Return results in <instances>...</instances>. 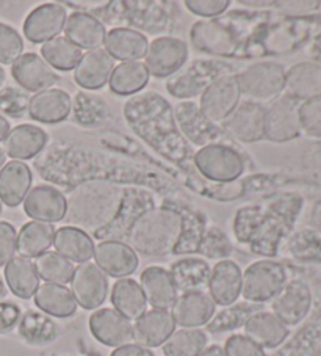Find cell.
<instances>
[{
    "mask_svg": "<svg viewBox=\"0 0 321 356\" xmlns=\"http://www.w3.org/2000/svg\"><path fill=\"white\" fill-rule=\"evenodd\" d=\"M182 234V216L177 209L157 207L141 212L129 228V242L135 253L163 256L172 253Z\"/></svg>",
    "mask_w": 321,
    "mask_h": 356,
    "instance_id": "6da1fadb",
    "label": "cell"
},
{
    "mask_svg": "<svg viewBox=\"0 0 321 356\" xmlns=\"http://www.w3.org/2000/svg\"><path fill=\"white\" fill-rule=\"evenodd\" d=\"M122 196L118 187L90 184L79 187L71 195L66 216L72 223L83 228H99L120 212Z\"/></svg>",
    "mask_w": 321,
    "mask_h": 356,
    "instance_id": "7a4b0ae2",
    "label": "cell"
},
{
    "mask_svg": "<svg viewBox=\"0 0 321 356\" xmlns=\"http://www.w3.org/2000/svg\"><path fill=\"white\" fill-rule=\"evenodd\" d=\"M240 93L251 102H265L276 97L286 85L282 66L271 61H261L246 67L236 76Z\"/></svg>",
    "mask_w": 321,
    "mask_h": 356,
    "instance_id": "3957f363",
    "label": "cell"
},
{
    "mask_svg": "<svg viewBox=\"0 0 321 356\" xmlns=\"http://www.w3.org/2000/svg\"><path fill=\"white\" fill-rule=\"evenodd\" d=\"M286 280V268L279 262L257 261L245 270L242 296L248 303L270 302L282 291Z\"/></svg>",
    "mask_w": 321,
    "mask_h": 356,
    "instance_id": "277c9868",
    "label": "cell"
},
{
    "mask_svg": "<svg viewBox=\"0 0 321 356\" xmlns=\"http://www.w3.org/2000/svg\"><path fill=\"white\" fill-rule=\"evenodd\" d=\"M195 165L199 173L215 182H231L243 175L245 161L237 149L223 143H210L196 152Z\"/></svg>",
    "mask_w": 321,
    "mask_h": 356,
    "instance_id": "5b68a950",
    "label": "cell"
},
{
    "mask_svg": "<svg viewBox=\"0 0 321 356\" xmlns=\"http://www.w3.org/2000/svg\"><path fill=\"white\" fill-rule=\"evenodd\" d=\"M238 82L236 76L226 74L217 79L202 91L199 108L206 118L213 124H223L240 104Z\"/></svg>",
    "mask_w": 321,
    "mask_h": 356,
    "instance_id": "8992f818",
    "label": "cell"
},
{
    "mask_svg": "<svg viewBox=\"0 0 321 356\" xmlns=\"http://www.w3.org/2000/svg\"><path fill=\"white\" fill-rule=\"evenodd\" d=\"M146 67L149 74L163 79L177 74L188 60V46L181 38L160 36L154 40L146 52Z\"/></svg>",
    "mask_w": 321,
    "mask_h": 356,
    "instance_id": "52a82bcc",
    "label": "cell"
},
{
    "mask_svg": "<svg viewBox=\"0 0 321 356\" xmlns=\"http://www.w3.org/2000/svg\"><path fill=\"white\" fill-rule=\"evenodd\" d=\"M72 297L83 309H99L108 297V278L96 264L85 262L74 270Z\"/></svg>",
    "mask_w": 321,
    "mask_h": 356,
    "instance_id": "ba28073f",
    "label": "cell"
},
{
    "mask_svg": "<svg viewBox=\"0 0 321 356\" xmlns=\"http://www.w3.org/2000/svg\"><path fill=\"white\" fill-rule=\"evenodd\" d=\"M67 19L61 3H42L28 13L24 21V35L33 44H44L60 36Z\"/></svg>",
    "mask_w": 321,
    "mask_h": 356,
    "instance_id": "9c48e42d",
    "label": "cell"
},
{
    "mask_svg": "<svg viewBox=\"0 0 321 356\" xmlns=\"http://www.w3.org/2000/svg\"><path fill=\"white\" fill-rule=\"evenodd\" d=\"M223 129L240 143H254L265 138V108L261 104L243 101L223 122Z\"/></svg>",
    "mask_w": 321,
    "mask_h": 356,
    "instance_id": "30bf717a",
    "label": "cell"
},
{
    "mask_svg": "<svg viewBox=\"0 0 321 356\" xmlns=\"http://www.w3.org/2000/svg\"><path fill=\"white\" fill-rule=\"evenodd\" d=\"M24 212L33 222L54 225L66 217L67 201L58 188L42 184L30 188L24 200Z\"/></svg>",
    "mask_w": 321,
    "mask_h": 356,
    "instance_id": "8fae6325",
    "label": "cell"
},
{
    "mask_svg": "<svg viewBox=\"0 0 321 356\" xmlns=\"http://www.w3.org/2000/svg\"><path fill=\"white\" fill-rule=\"evenodd\" d=\"M11 76L21 88L35 95L51 90L58 82V76L55 70H52L44 58L35 52L22 54L11 65Z\"/></svg>",
    "mask_w": 321,
    "mask_h": 356,
    "instance_id": "7c38bea8",
    "label": "cell"
},
{
    "mask_svg": "<svg viewBox=\"0 0 321 356\" xmlns=\"http://www.w3.org/2000/svg\"><path fill=\"white\" fill-rule=\"evenodd\" d=\"M90 331L97 342L107 347H121L133 339L132 322L116 309L101 308L90 317Z\"/></svg>",
    "mask_w": 321,
    "mask_h": 356,
    "instance_id": "4fadbf2b",
    "label": "cell"
},
{
    "mask_svg": "<svg viewBox=\"0 0 321 356\" xmlns=\"http://www.w3.org/2000/svg\"><path fill=\"white\" fill-rule=\"evenodd\" d=\"M96 266L105 275L113 278H127L138 268V254L135 250L121 241H104L94 248Z\"/></svg>",
    "mask_w": 321,
    "mask_h": 356,
    "instance_id": "5bb4252c",
    "label": "cell"
},
{
    "mask_svg": "<svg viewBox=\"0 0 321 356\" xmlns=\"http://www.w3.org/2000/svg\"><path fill=\"white\" fill-rule=\"evenodd\" d=\"M243 273L237 262L223 259L215 264L208 276V296L215 305L231 306L242 296Z\"/></svg>",
    "mask_w": 321,
    "mask_h": 356,
    "instance_id": "9a60e30c",
    "label": "cell"
},
{
    "mask_svg": "<svg viewBox=\"0 0 321 356\" xmlns=\"http://www.w3.org/2000/svg\"><path fill=\"white\" fill-rule=\"evenodd\" d=\"M223 67L224 65L217 63V61H201V63L191 65L187 71H183L182 74H177L172 77L166 83V88L171 95L176 97H193L196 95H202V91L206 90L210 83L217 79L223 77Z\"/></svg>",
    "mask_w": 321,
    "mask_h": 356,
    "instance_id": "2e32d148",
    "label": "cell"
},
{
    "mask_svg": "<svg viewBox=\"0 0 321 356\" xmlns=\"http://www.w3.org/2000/svg\"><path fill=\"white\" fill-rule=\"evenodd\" d=\"M217 305L206 292H187L179 296L172 305V318L182 328H199L215 316Z\"/></svg>",
    "mask_w": 321,
    "mask_h": 356,
    "instance_id": "e0dca14e",
    "label": "cell"
},
{
    "mask_svg": "<svg viewBox=\"0 0 321 356\" xmlns=\"http://www.w3.org/2000/svg\"><path fill=\"white\" fill-rule=\"evenodd\" d=\"M174 331L176 322L170 311L151 309L135 321L133 339L141 347L156 348L163 346Z\"/></svg>",
    "mask_w": 321,
    "mask_h": 356,
    "instance_id": "ac0fdd59",
    "label": "cell"
},
{
    "mask_svg": "<svg viewBox=\"0 0 321 356\" xmlns=\"http://www.w3.org/2000/svg\"><path fill=\"white\" fill-rule=\"evenodd\" d=\"M115 70V60L105 49H94L82 55L74 70L76 83L85 90H101L108 83Z\"/></svg>",
    "mask_w": 321,
    "mask_h": 356,
    "instance_id": "d6986e66",
    "label": "cell"
},
{
    "mask_svg": "<svg viewBox=\"0 0 321 356\" xmlns=\"http://www.w3.org/2000/svg\"><path fill=\"white\" fill-rule=\"evenodd\" d=\"M107 30L104 24L85 11H74L65 24V38L69 40L80 51H94L104 44Z\"/></svg>",
    "mask_w": 321,
    "mask_h": 356,
    "instance_id": "ffe728a7",
    "label": "cell"
},
{
    "mask_svg": "<svg viewBox=\"0 0 321 356\" xmlns=\"http://www.w3.org/2000/svg\"><path fill=\"white\" fill-rule=\"evenodd\" d=\"M72 101L65 90L51 88L36 93L28 101V115L42 124H57L71 115Z\"/></svg>",
    "mask_w": 321,
    "mask_h": 356,
    "instance_id": "44dd1931",
    "label": "cell"
},
{
    "mask_svg": "<svg viewBox=\"0 0 321 356\" xmlns=\"http://www.w3.org/2000/svg\"><path fill=\"white\" fill-rule=\"evenodd\" d=\"M140 286L145 293L146 302L154 309L168 311L179 297L170 272L163 267L152 266L143 270L140 276Z\"/></svg>",
    "mask_w": 321,
    "mask_h": 356,
    "instance_id": "7402d4cb",
    "label": "cell"
},
{
    "mask_svg": "<svg viewBox=\"0 0 321 356\" xmlns=\"http://www.w3.org/2000/svg\"><path fill=\"white\" fill-rule=\"evenodd\" d=\"M299 131V116L295 104L281 97L265 108V137L271 141H286Z\"/></svg>",
    "mask_w": 321,
    "mask_h": 356,
    "instance_id": "603a6c76",
    "label": "cell"
},
{
    "mask_svg": "<svg viewBox=\"0 0 321 356\" xmlns=\"http://www.w3.org/2000/svg\"><path fill=\"white\" fill-rule=\"evenodd\" d=\"M104 46L105 52L113 60L127 63V61H140V58H145L149 42L138 30L120 27L107 32Z\"/></svg>",
    "mask_w": 321,
    "mask_h": 356,
    "instance_id": "cb8c5ba5",
    "label": "cell"
},
{
    "mask_svg": "<svg viewBox=\"0 0 321 356\" xmlns=\"http://www.w3.org/2000/svg\"><path fill=\"white\" fill-rule=\"evenodd\" d=\"M311 308V292L307 286L299 281H293L283 286L273 302V314L279 317L286 325L301 322Z\"/></svg>",
    "mask_w": 321,
    "mask_h": 356,
    "instance_id": "d4e9b609",
    "label": "cell"
},
{
    "mask_svg": "<svg viewBox=\"0 0 321 356\" xmlns=\"http://www.w3.org/2000/svg\"><path fill=\"white\" fill-rule=\"evenodd\" d=\"M32 187V171L24 162L11 161L0 170V201L8 207H17L26 200Z\"/></svg>",
    "mask_w": 321,
    "mask_h": 356,
    "instance_id": "484cf974",
    "label": "cell"
},
{
    "mask_svg": "<svg viewBox=\"0 0 321 356\" xmlns=\"http://www.w3.org/2000/svg\"><path fill=\"white\" fill-rule=\"evenodd\" d=\"M47 134L35 124H19L5 138V152L16 161H28L46 148Z\"/></svg>",
    "mask_w": 321,
    "mask_h": 356,
    "instance_id": "4316f807",
    "label": "cell"
},
{
    "mask_svg": "<svg viewBox=\"0 0 321 356\" xmlns=\"http://www.w3.org/2000/svg\"><path fill=\"white\" fill-rule=\"evenodd\" d=\"M287 325L273 312L257 311L245 323V336L262 348H274L286 341Z\"/></svg>",
    "mask_w": 321,
    "mask_h": 356,
    "instance_id": "83f0119b",
    "label": "cell"
},
{
    "mask_svg": "<svg viewBox=\"0 0 321 356\" xmlns=\"http://www.w3.org/2000/svg\"><path fill=\"white\" fill-rule=\"evenodd\" d=\"M179 126L182 132L193 141L195 145H210V141L218 138L221 131L215 127L213 122H210L202 115L201 108L193 102L179 104L174 110Z\"/></svg>",
    "mask_w": 321,
    "mask_h": 356,
    "instance_id": "f1b7e54d",
    "label": "cell"
},
{
    "mask_svg": "<svg viewBox=\"0 0 321 356\" xmlns=\"http://www.w3.org/2000/svg\"><path fill=\"white\" fill-rule=\"evenodd\" d=\"M54 247L58 254L69 262L85 264L94 256L96 245L86 231L76 226H63L55 231Z\"/></svg>",
    "mask_w": 321,
    "mask_h": 356,
    "instance_id": "f546056e",
    "label": "cell"
},
{
    "mask_svg": "<svg viewBox=\"0 0 321 356\" xmlns=\"http://www.w3.org/2000/svg\"><path fill=\"white\" fill-rule=\"evenodd\" d=\"M210 266L206 259L199 257H183L171 264L170 275L177 292H199L207 286Z\"/></svg>",
    "mask_w": 321,
    "mask_h": 356,
    "instance_id": "4dcf8cb0",
    "label": "cell"
},
{
    "mask_svg": "<svg viewBox=\"0 0 321 356\" xmlns=\"http://www.w3.org/2000/svg\"><path fill=\"white\" fill-rule=\"evenodd\" d=\"M33 298L36 308L51 317L69 318L77 312L76 298L66 286L46 282L38 287Z\"/></svg>",
    "mask_w": 321,
    "mask_h": 356,
    "instance_id": "1f68e13d",
    "label": "cell"
},
{
    "mask_svg": "<svg viewBox=\"0 0 321 356\" xmlns=\"http://www.w3.org/2000/svg\"><path fill=\"white\" fill-rule=\"evenodd\" d=\"M5 281L8 289L22 300L32 298L40 287V276L35 264L22 256L13 257L5 266Z\"/></svg>",
    "mask_w": 321,
    "mask_h": 356,
    "instance_id": "d6a6232c",
    "label": "cell"
},
{
    "mask_svg": "<svg viewBox=\"0 0 321 356\" xmlns=\"http://www.w3.org/2000/svg\"><path fill=\"white\" fill-rule=\"evenodd\" d=\"M112 300L113 309L124 316L129 321H137L146 312L147 302L141 286L132 278H121L112 287Z\"/></svg>",
    "mask_w": 321,
    "mask_h": 356,
    "instance_id": "836d02e7",
    "label": "cell"
},
{
    "mask_svg": "<svg viewBox=\"0 0 321 356\" xmlns=\"http://www.w3.org/2000/svg\"><path fill=\"white\" fill-rule=\"evenodd\" d=\"M54 225L41 222H28L17 232L16 250L22 257L32 259L44 254L54 245L55 237Z\"/></svg>",
    "mask_w": 321,
    "mask_h": 356,
    "instance_id": "e575fe53",
    "label": "cell"
},
{
    "mask_svg": "<svg viewBox=\"0 0 321 356\" xmlns=\"http://www.w3.org/2000/svg\"><path fill=\"white\" fill-rule=\"evenodd\" d=\"M19 336L27 343L32 346H46L57 339L60 334L58 323L51 316L44 314L41 311H27L21 316V321L17 323Z\"/></svg>",
    "mask_w": 321,
    "mask_h": 356,
    "instance_id": "d590c367",
    "label": "cell"
},
{
    "mask_svg": "<svg viewBox=\"0 0 321 356\" xmlns=\"http://www.w3.org/2000/svg\"><path fill=\"white\" fill-rule=\"evenodd\" d=\"M149 71L141 61H127L115 66L110 76V91L118 96H132L143 90L149 82Z\"/></svg>",
    "mask_w": 321,
    "mask_h": 356,
    "instance_id": "8d00e7d4",
    "label": "cell"
},
{
    "mask_svg": "<svg viewBox=\"0 0 321 356\" xmlns=\"http://www.w3.org/2000/svg\"><path fill=\"white\" fill-rule=\"evenodd\" d=\"M191 42L196 49L208 54L226 55L233 49V38L231 32L220 22H199L191 29Z\"/></svg>",
    "mask_w": 321,
    "mask_h": 356,
    "instance_id": "74e56055",
    "label": "cell"
},
{
    "mask_svg": "<svg viewBox=\"0 0 321 356\" xmlns=\"http://www.w3.org/2000/svg\"><path fill=\"white\" fill-rule=\"evenodd\" d=\"M41 55L46 63L57 71H74L83 52L65 36H57L41 46Z\"/></svg>",
    "mask_w": 321,
    "mask_h": 356,
    "instance_id": "f35d334b",
    "label": "cell"
},
{
    "mask_svg": "<svg viewBox=\"0 0 321 356\" xmlns=\"http://www.w3.org/2000/svg\"><path fill=\"white\" fill-rule=\"evenodd\" d=\"M207 347V334L197 328H182L172 333L162 350L165 356H197Z\"/></svg>",
    "mask_w": 321,
    "mask_h": 356,
    "instance_id": "ab89813d",
    "label": "cell"
},
{
    "mask_svg": "<svg viewBox=\"0 0 321 356\" xmlns=\"http://www.w3.org/2000/svg\"><path fill=\"white\" fill-rule=\"evenodd\" d=\"M35 267L40 280H44L46 282H51V284L61 286L71 282L74 270H76L74 264L65 259L57 251H46L44 254L36 257Z\"/></svg>",
    "mask_w": 321,
    "mask_h": 356,
    "instance_id": "60d3db41",
    "label": "cell"
},
{
    "mask_svg": "<svg viewBox=\"0 0 321 356\" xmlns=\"http://www.w3.org/2000/svg\"><path fill=\"white\" fill-rule=\"evenodd\" d=\"M257 311L258 306L248 302L226 306V309L212 317V321L206 325V328L210 333H224V331H232L236 328L245 327L248 318Z\"/></svg>",
    "mask_w": 321,
    "mask_h": 356,
    "instance_id": "b9f144b4",
    "label": "cell"
},
{
    "mask_svg": "<svg viewBox=\"0 0 321 356\" xmlns=\"http://www.w3.org/2000/svg\"><path fill=\"white\" fill-rule=\"evenodd\" d=\"M181 216H182V234L172 253L174 254L196 253L197 248H199L204 231H206V228H204V218L197 217V213H193V212H187L185 216L181 212Z\"/></svg>",
    "mask_w": 321,
    "mask_h": 356,
    "instance_id": "7bdbcfd3",
    "label": "cell"
},
{
    "mask_svg": "<svg viewBox=\"0 0 321 356\" xmlns=\"http://www.w3.org/2000/svg\"><path fill=\"white\" fill-rule=\"evenodd\" d=\"M265 213L262 207L258 206H245L240 209L233 220V232L238 242L249 243L251 238L254 237L258 226L262 225Z\"/></svg>",
    "mask_w": 321,
    "mask_h": 356,
    "instance_id": "ee69618b",
    "label": "cell"
},
{
    "mask_svg": "<svg viewBox=\"0 0 321 356\" xmlns=\"http://www.w3.org/2000/svg\"><path fill=\"white\" fill-rule=\"evenodd\" d=\"M197 253L208 257V259H226L232 253V243L220 228H208L204 231Z\"/></svg>",
    "mask_w": 321,
    "mask_h": 356,
    "instance_id": "f6af8a7d",
    "label": "cell"
},
{
    "mask_svg": "<svg viewBox=\"0 0 321 356\" xmlns=\"http://www.w3.org/2000/svg\"><path fill=\"white\" fill-rule=\"evenodd\" d=\"M24 51L22 36L13 27L0 22V65H13Z\"/></svg>",
    "mask_w": 321,
    "mask_h": 356,
    "instance_id": "bcb514c9",
    "label": "cell"
},
{
    "mask_svg": "<svg viewBox=\"0 0 321 356\" xmlns=\"http://www.w3.org/2000/svg\"><path fill=\"white\" fill-rule=\"evenodd\" d=\"M28 96L19 88L7 87L0 90V113L19 118L28 112Z\"/></svg>",
    "mask_w": 321,
    "mask_h": 356,
    "instance_id": "7dc6e473",
    "label": "cell"
},
{
    "mask_svg": "<svg viewBox=\"0 0 321 356\" xmlns=\"http://www.w3.org/2000/svg\"><path fill=\"white\" fill-rule=\"evenodd\" d=\"M223 350L226 356H267L261 346H257L245 334H233L227 337Z\"/></svg>",
    "mask_w": 321,
    "mask_h": 356,
    "instance_id": "c3c4849f",
    "label": "cell"
},
{
    "mask_svg": "<svg viewBox=\"0 0 321 356\" xmlns=\"http://www.w3.org/2000/svg\"><path fill=\"white\" fill-rule=\"evenodd\" d=\"M229 0H187L185 7L201 17H215L223 15L229 8Z\"/></svg>",
    "mask_w": 321,
    "mask_h": 356,
    "instance_id": "681fc988",
    "label": "cell"
},
{
    "mask_svg": "<svg viewBox=\"0 0 321 356\" xmlns=\"http://www.w3.org/2000/svg\"><path fill=\"white\" fill-rule=\"evenodd\" d=\"M17 232L8 222H0V267L7 266L16 253Z\"/></svg>",
    "mask_w": 321,
    "mask_h": 356,
    "instance_id": "f907efd6",
    "label": "cell"
},
{
    "mask_svg": "<svg viewBox=\"0 0 321 356\" xmlns=\"http://www.w3.org/2000/svg\"><path fill=\"white\" fill-rule=\"evenodd\" d=\"M21 308L16 303L0 302V334L10 333L21 321Z\"/></svg>",
    "mask_w": 321,
    "mask_h": 356,
    "instance_id": "816d5d0a",
    "label": "cell"
},
{
    "mask_svg": "<svg viewBox=\"0 0 321 356\" xmlns=\"http://www.w3.org/2000/svg\"><path fill=\"white\" fill-rule=\"evenodd\" d=\"M110 356H154L149 348L141 347L138 343H126L115 350Z\"/></svg>",
    "mask_w": 321,
    "mask_h": 356,
    "instance_id": "f5cc1de1",
    "label": "cell"
},
{
    "mask_svg": "<svg viewBox=\"0 0 321 356\" xmlns=\"http://www.w3.org/2000/svg\"><path fill=\"white\" fill-rule=\"evenodd\" d=\"M197 356H226V355H224L223 347H220V346H217V343H213V346H208V347L204 348Z\"/></svg>",
    "mask_w": 321,
    "mask_h": 356,
    "instance_id": "db71d44e",
    "label": "cell"
},
{
    "mask_svg": "<svg viewBox=\"0 0 321 356\" xmlns=\"http://www.w3.org/2000/svg\"><path fill=\"white\" fill-rule=\"evenodd\" d=\"M10 131V121H7V118H3V115H0V141H3L8 137Z\"/></svg>",
    "mask_w": 321,
    "mask_h": 356,
    "instance_id": "11a10c76",
    "label": "cell"
},
{
    "mask_svg": "<svg viewBox=\"0 0 321 356\" xmlns=\"http://www.w3.org/2000/svg\"><path fill=\"white\" fill-rule=\"evenodd\" d=\"M7 293H8L7 284H5L3 280H2V276H0V302H2V300L7 297Z\"/></svg>",
    "mask_w": 321,
    "mask_h": 356,
    "instance_id": "9f6ffc18",
    "label": "cell"
},
{
    "mask_svg": "<svg viewBox=\"0 0 321 356\" xmlns=\"http://www.w3.org/2000/svg\"><path fill=\"white\" fill-rule=\"evenodd\" d=\"M240 3H243V5H246V7H263V5H268V2H252V0H242V2Z\"/></svg>",
    "mask_w": 321,
    "mask_h": 356,
    "instance_id": "6f0895ef",
    "label": "cell"
},
{
    "mask_svg": "<svg viewBox=\"0 0 321 356\" xmlns=\"http://www.w3.org/2000/svg\"><path fill=\"white\" fill-rule=\"evenodd\" d=\"M5 77H7V76H5V71H3V67L0 66V88H2V85L5 83Z\"/></svg>",
    "mask_w": 321,
    "mask_h": 356,
    "instance_id": "680465c9",
    "label": "cell"
},
{
    "mask_svg": "<svg viewBox=\"0 0 321 356\" xmlns=\"http://www.w3.org/2000/svg\"><path fill=\"white\" fill-rule=\"evenodd\" d=\"M3 165H5V152L2 148H0V170H2Z\"/></svg>",
    "mask_w": 321,
    "mask_h": 356,
    "instance_id": "91938a15",
    "label": "cell"
},
{
    "mask_svg": "<svg viewBox=\"0 0 321 356\" xmlns=\"http://www.w3.org/2000/svg\"><path fill=\"white\" fill-rule=\"evenodd\" d=\"M0 212H2V201H0Z\"/></svg>",
    "mask_w": 321,
    "mask_h": 356,
    "instance_id": "94428289",
    "label": "cell"
}]
</instances>
